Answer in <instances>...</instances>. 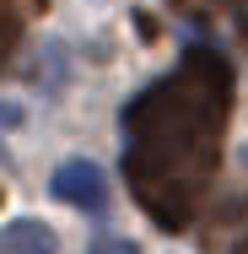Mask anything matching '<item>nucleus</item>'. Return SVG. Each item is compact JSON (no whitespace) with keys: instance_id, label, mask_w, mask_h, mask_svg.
Wrapping results in <instances>:
<instances>
[{"instance_id":"7","label":"nucleus","mask_w":248,"mask_h":254,"mask_svg":"<svg viewBox=\"0 0 248 254\" xmlns=\"http://www.w3.org/2000/svg\"><path fill=\"white\" fill-rule=\"evenodd\" d=\"M92 254H141V249H135L130 238H98V244H92Z\"/></svg>"},{"instance_id":"8","label":"nucleus","mask_w":248,"mask_h":254,"mask_svg":"<svg viewBox=\"0 0 248 254\" xmlns=\"http://www.w3.org/2000/svg\"><path fill=\"white\" fill-rule=\"evenodd\" d=\"M243 33H248V22H243Z\"/></svg>"},{"instance_id":"4","label":"nucleus","mask_w":248,"mask_h":254,"mask_svg":"<svg viewBox=\"0 0 248 254\" xmlns=\"http://www.w3.org/2000/svg\"><path fill=\"white\" fill-rule=\"evenodd\" d=\"M44 11H49V0H0V70H5L11 49L22 44L27 22H38Z\"/></svg>"},{"instance_id":"2","label":"nucleus","mask_w":248,"mask_h":254,"mask_svg":"<svg viewBox=\"0 0 248 254\" xmlns=\"http://www.w3.org/2000/svg\"><path fill=\"white\" fill-rule=\"evenodd\" d=\"M54 195L70 200L76 211H102V205H108V179H102L98 162L76 157V162H65V168L54 173Z\"/></svg>"},{"instance_id":"6","label":"nucleus","mask_w":248,"mask_h":254,"mask_svg":"<svg viewBox=\"0 0 248 254\" xmlns=\"http://www.w3.org/2000/svg\"><path fill=\"white\" fill-rule=\"evenodd\" d=\"M173 11H184V16H195V22H210V16H227V11H238L248 0H167Z\"/></svg>"},{"instance_id":"1","label":"nucleus","mask_w":248,"mask_h":254,"mask_svg":"<svg viewBox=\"0 0 248 254\" xmlns=\"http://www.w3.org/2000/svg\"><path fill=\"white\" fill-rule=\"evenodd\" d=\"M232 114V65L189 49L184 65L124 108V179L156 227L184 233L216 179Z\"/></svg>"},{"instance_id":"5","label":"nucleus","mask_w":248,"mask_h":254,"mask_svg":"<svg viewBox=\"0 0 248 254\" xmlns=\"http://www.w3.org/2000/svg\"><path fill=\"white\" fill-rule=\"evenodd\" d=\"M0 254H54V233L44 227V222L22 216V222L0 227Z\"/></svg>"},{"instance_id":"3","label":"nucleus","mask_w":248,"mask_h":254,"mask_svg":"<svg viewBox=\"0 0 248 254\" xmlns=\"http://www.w3.org/2000/svg\"><path fill=\"white\" fill-rule=\"evenodd\" d=\"M205 254H248V205L238 195L216 205V216L205 227Z\"/></svg>"}]
</instances>
